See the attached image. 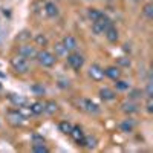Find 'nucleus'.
<instances>
[{"label":"nucleus","mask_w":153,"mask_h":153,"mask_svg":"<svg viewBox=\"0 0 153 153\" xmlns=\"http://www.w3.org/2000/svg\"><path fill=\"white\" fill-rule=\"evenodd\" d=\"M35 60L38 61V65L43 66V68H54L55 63H57V57L54 52L51 51H46V49H42L37 52V57Z\"/></svg>","instance_id":"obj_1"},{"label":"nucleus","mask_w":153,"mask_h":153,"mask_svg":"<svg viewBox=\"0 0 153 153\" xmlns=\"http://www.w3.org/2000/svg\"><path fill=\"white\" fill-rule=\"evenodd\" d=\"M66 61H68V66L75 71V72H80L84 66V57L80 54V52H76V51H74V52H69L66 55Z\"/></svg>","instance_id":"obj_2"},{"label":"nucleus","mask_w":153,"mask_h":153,"mask_svg":"<svg viewBox=\"0 0 153 153\" xmlns=\"http://www.w3.org/2000/svg\"><path fill=\"white\" fill-rule=\"evenodd\" d=\"M112 25H113V22H112L106 14H103L98 20L92 22V31H94V34H97V35H103V34L107 31V28L112 26Z\"/></svg>","instance_id":"obj_3"},{"label":"nucleus","mask_w":153,"mask_h":153,"mask_svg":"<svg viewBox=\"0 0 153 153\" xmlns=\"http://www.w3.org/2000/svg\"><path fill=\"white\" fill-rule=\"evenodd\" d=\"M6 120H8V123L12 127H16V129H17V127H22L25 124V121H26V118L23 117L19 109H9L6 112Z\"/></svg>","instance_id":"obj_4"},{"label":"nucleus","mask_w":153,"mask_h":153,"mask_svg":"<svg viewBox=\"0 0 153 153\" xmlns=\"http://www.w3.org/2000/svg\"><path fill=\"white\" fill-rule=\"evenodd\" d=\"M11 66L14 69V72L17 74H28L29 72V60L23 58L22 55H16L14 58L11 60Z\"/></svg>","instance_id":"obj_5"},{"label":"nucleus","mask_w":153,"mask_h":153,"mask_svg":"<svg viewBox=\"0 0 153 153\" xmlns=\"http://www.w3.org/2000/svg\"><path fill=\"white\" fill-rule=\"evenodd\" d=\"M37 52H38L37 46H34L31 43H22L20 48H19V55H22L23 58H26V60H35Z\"/></svg>","instance_id":"obj_6"},{"label":"nucleus","mask_w":153,"mask_h":153,"mask_svg":"<svg viewBox=\"0 0 153 153\" xmlns=\"http://www.w3.org/2000/svg\"><path fill=\"white\" fill-rule=\"evenodd\" d=\"M89 76L94 80V81H103L104 80V68H101L100 65H92L89 68Z\"/></svg>","instance_id":"obj_7"},{"label":"nucleus","mask_w":153,"mask_h":153,"mask_svg":"<svg viewBox=\"0 0 153 153\" xmlns=\"http://www.w3.org/2000/svg\"><path fill=\"white\" fill-rule=\"evenodd\" d=\"M104 76H107V78H110L112 81H117V80H120L121 76H123V71H121V68L120 66H107L106 69H104Z\"/></svg>","instance_id":"obj_8"},{"label":"nucleus","mask_w":153,"mask_h":153,"mask_svg":"<svg viewBox=\"0 0 153 153\" xmlns=\"http://www.w3.org/2000/svg\"><path fill=\"white\" fill-rule=\"evenodd\" d=\"M100 98L104 101V103H110V101H115L117 100V92L110 87H101L100 92H98Z\"/></svg>","instance_id":"obj_9"},{"label":"nucleus","mask_w":153,"mask_h":153,"mask_svg":"<svg viewBox=\"0 0 153 153\" xmlns=\"http://www.w3.org/2000/svg\"><path fill=\"white\" fill-rule=\"evenodd\" d=\"M78 109H81V110H84V112H87V113H98V112H100L98 104H95L94 101L87 100V98L81 100V103H80V107H78Z\"/></svg>","instance_id":"obj_10"},{"label":"nucleus","mask_w":153,"mask_h":153,"mask_svg":"<svg viewBox=\"0 0 153 153\" xmlns=\"http://www.w3.org/2000/svg\"><path fill=\"white\" fill-rule=\"evenodd\" d=\"M61 43L68 49V52H74V51H76V48H78V42H76V38L74 35H65Z\"/></svg>","instance_id":"obj_11"},{"label":"nucleus","mask_w":153,"mask_h":153,"mask_svg":"<svg viewBox=\"0 0 153 153\" xmlns=\"http://www.w3.org/2000/svg\"><path fill=\"white\" fill-rule=\"evenodd\" d=\"M43 11H45V14H46L49 19H55V17H58V14H60V9H58V6H57L54 2H46L45 6H43Z\"/></svg>","instance_id":"obj_12"},{"label":"nucleus","mask_w":153,"mask_h":153,"mask_svg":"<svg viewBox=\"0 0 153 153\" xmlns=\"http://www.w3.org/2000/svg\"><path fill=\"white\" fill-rule=\"evenodd\" d=\"M118 127H120V132H123V133H132L136 129V123L132 118H127V120L121 121Z\"/></svg>","instance_id":"obj_13"},{"label":"nucleus","mask_w":153,"mask_h":153,"mask_svg":"<svg viewBox=\"0 0 153 153\" xmlns=\"http://www.w3.org/2000/svg\"><path fill=\"white\" fill-rule=\"evenodd\" d=\"M69 136H71L78 146H81V143H83V139H84L86 135H84V132H83V129H81L80 126H74L72 130H71V133H69Z\"/></svg>","instance_id":"obj_14"},{"label":"nucleus","mask_w":153,"mask_h":153,"mask_svg":"<svg viewBox=\"0 0 153 153\" xmlns=\"http://www.w3.org/2000/svg\"><path fill=\"white\" fill-rule=\"evenodd\" d=\"M104 35H106L109 43H118V40H120V32H118V29L115 28L113 25L107 28V31L104 32Z\"/></svg>","instance_id":"obj_15"},{"label":"nucleus","mask_w":153,"mask_h":153,"mask_svg":"<svg viewBox=\"0 0 153 153\" xmlns=\"http://www.w3.org/2000/svg\"><path fill=\"white\" fill-rule=\"evenodd\" d=\"M45 109H43V113H46V115H49V117H52V115H55L57 112H58V104L55 103L54 100H48V101H45Z\"/></svg>","instance_id":"obj_16"},{"label":"nucleus","mask_w":153,"mask_h":153,"mask_svg":"<svg viewBox=\"0 0 153 153\" xmlns=\"http://www.w3.org/2000/svg\"><path fill=\"white\" fill-rule=\"evenodd\" d=\"M121 107H123V112L127 113V115H133V113H136L139 110L138 109V103L136 101H132V100H129L127 103H124Z\"/></svg>","instance_id":"obj_17"},{"label":"nucleus","mask_w":153,"mask_h":153,"mask_svg":"<svg viewBox=\"0 0 153 153\" xmlns=\"http://www.w3.org/2000/svg\"><path fill=\"white\" fill-rule=\"evenodd\" d=\"M8 98H9V101H11V104H14L16 107L28 106V100L25 98V97H20V95H14V94H11Z\"/></svg>","instance_id":"obj_18"},{"label":"nucleus","mask_w":153,"mask_h":153,"mask_svg":"<svg viewBox=\"0 0 153 153\" xmlns=\"http://www.w3.org/2000/svg\"><path fill=\"white\" fill-rule=\"evenodd\" d=\"M29 109H31V113L34 117H38V115L43 113V109H45V104L42 101H34V103L29 104Z\"/></svg>","instance_id":"obj_19"},{"label":"nucleus","mask_w":153,"mask_h":153,"mask_svg":"<svg viewBox=\"0 0 153 153\" xmlns=\"http://www.w3.org/2000/svg\"><path fill=\"white\" fill-rule=\"evenodd\" d=\"M54 54H55L57 58H61V57H66L69 52H68V49L63 46V43L60 42V43H55V46H54Z\"/></svg>","instance_id":"obj_20"},{"label":"nucleus","mask_w":153,"mask_h":153,"mask_svg":"<svg viewBox=\"0 0 153 153\" xmlns=\"http://www.w3.org/2000/svg\"><path fill=\"white\" fill-rule=\"evenodd\" d=\"M103 14H104V12L100 11V9H97V8H89V11H87V17H89V20H91V22L98 20Z\"/></svg>","instance_id":"obj_21"},{"label":"nucleus","mask_w":153,"mask_h":153,"mask_svg":"<svg viewBox=\"0 0 153 153\" xmlns=\"http://www.w3.org/2000/svg\"><path fill=\"white\" fill-rule=\"evenodd\" d=\"M34 43H35V46L45 48V46H48V37L45 34H35L34 35Z\"/></svg>","instance_id":"obj_22"},{"label":"nucleus","mask_w":153,"mask_h":153,"mask_svg":"<svg viewBox=\"0 0 153 153\" xmlns=\"http://www.w3.org/2000/svg\"><path fill=\"white\" fill-rule=\"evenodd\" d=\"M31 38H32V32H29V31H22V32L17 35L16 40H17L19 43H28Z\"/></svg>","instance_id":"obj_23"},{"label":"nucleus","mask_w":153,"mask_h":153,"mask_svg":"<svg viewBox=\"0 0 153 153\" xmlns=\"http://www.w3.org/2000/svg\"><path fill=\"white\" fill-rule=\"evenodd\" d=\"M97 146V139L94 136H84L83 139V143H81V147H86V149H94Z\"/></svg>","instance_id":"obj_24"},{"label":"nucleus","mask_w":153,"mask_h":153,"mask_svg":"<svg viewBox=\"0 0 153 153\" xmlns=\"http://www.w3.org/2000/svg\"><path fill=\"white\" fill-rule=\"evenodd\" d=\"M72 127H74V126H72L69 121H61V123L58 124V129H60V132H61V133H65V135H69V133H71Z\"/></svg>","instance_id":"obj_25"},{"label":"nucleus","mask_w":153,"mask_h":153,"mask_svg":"<svg viewBox=\"0 0 153 153\" xmlns=\"http://www.w3.org/2000/svg\"><path fill=\"white\" fill-rule=\"evenodd\" d=\"M143 16L147 19V20H152L153 19V5L152 3H146L143 6Z\"/></svg>","instance_id":"obj_26"},{"label":"nucleus","mask_w":153,"mask_h":153,"mask_svg":"<svg viewBox=\"0 0 153 153\" xmlns=\"http://www.w3.org/2000/svg\"><path fill=\"white\" fill-rule=\"evenodd\" d=\"M32 152L34 153H48L49 149L46 147L45 143H35V144H32Z\"/></svg>","instance_id":"obj_27"},{"label":"nucleus","mask_w":153,"mask_h":153,"mask_svg":"<svg viewBox=\"0 0 153 153\" xmlns=\"http://www.w3.org/2000/svg\"><path fill=\"white\" fill-rule=\"evenodd\" d=\"M115 87H117V91H127L130 86H129V83H127V81H124V80L120 78V80L115 81Z\"/></svg>","instance_id":"obj_28"},{"label":"nucleus","mask_w":153,"mask_h":153,"mask_svg":"<svg viewBox=\"0 0 153 153\" xmlns=\"http://www.w3.org/2000/svg\"><path fill=\"white\" fill-rule=\"evenodd\" d=\"M132 65V61H130V58L129 57H120L118 58V65L117 66H120V68H129Z\"/></svg>","instance_id":"obj_29"},{"label":"nucleus","mask_w":153,"mask_h":153,"mask_svg":"<svg viewBox=\"0 0 153 153\" xmlns=\"http://www.w3.org/2000/svg\"><path fill=\"white\" fill-rule=\"evenodd\" d=\"M141 97H143V91H138V89H135V91H132L129 94V100H132V101H136Z\"/></svg>","instance_id":"obj_30"},{"label":"nucleus","mask_w":153,"mask_h":153,"mask_svg":"<svg viewBox=\"0 0 153 153\" xmlns=\"http://www.w3.org/2000/svg\"><path fill=\"white\" fill-rule=\"evenodd\" d=\"M146 109L149 113H153V98L152 97H146Z\"/></svg>","instance_id":"obj_31"},{"label":"nucleus","mask_w":153,"mask_h":153,"mask_svg":"<svg viewBox=\"0 0 153 153\" xmlns=\"http://www.w3.org/2000/svg\"><path fill=\"white\" fill-rule=\"evenodd\" d=\"M31 89H32V92H35L38 97L45 94V87H43V86H40V84H35V86H32Z\"/></svg>","instance_id":"obj_32"},{"label":"nucleus","mask_w":153,"mask_h":153,"mask_svg":"<svg viewBox=\"0 0 153 153\" xmlns=\"http://www.w3.org/2000/svg\"><path fill=\"white\" fill-rule=\"evenodd\" d=\"M152 83H147V87H146V97H152Z\"/></svg>","instance_id":"obj_33"},{"label":"nucleus","mask_w":153,"mask_h":153,"mask_svg":"<svg viewBox=\"0 0 153 153\" xmlns=\"http://www.w3.org/2000/svg\"><path fill=\"white\" fill-rule=\"evenodd\" d=\"M123 49H124V51H126V52H130V45H127V43H126V45H124V48H123Z\"/></svg>","instance_id":"obj_34"},{"label":"nucleus","mask_w":153,"mask_h":153,"mask_svg":"<svg viewBox=\"0 0 153 153\" xmlns=\"http://www.w3.org/2000/svg\"><path fill=\"white\" fill-rule=\"evenodd\" d=\"M106 2H112V0H106Z\"/></svg>","instance_id":"obj_35"}]
</instances>
